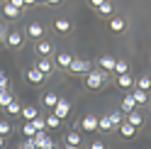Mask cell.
Masks as SVG:
<instances>
[{
	"instance_id": "cell-1",
	"label": "cell",
	"mask_w": 151,
	"mask_h": 149,
	"mask_svg": "<svg viewBox=\"0 0 151 149\" xmlns=\"http://www.w3.org/2000/svg\"><path fill=\"white\" fill-rule=\"evenodd\" d=\"M107 83V71H88L86 73V88H90V90H98V88H102Z\"/></svg>"
},
{
	"instance_id": "cell-2",
	"label": "cell",
	"mask_w": 151,
	"mask_h": 149,
	"mask_svg": "<svg viewBox=\"0 0 151 149\" xmlns=\"http://www.w3.org/2000/svg\"><path fill=\"white\" fill-rule=\"evenodd\" d=\"M90 69H93V64H90L88 59H76V56H73L71 66H68V71L73 73V76H86Z\"/></svg>"
},
{
	"instance_id": "cell-3",
	"label": "cell",
	"mask_w": 151,
	"mask_h": 149,
	"mask_svg": "<svg viewBox=\"0 0 151 149\" xmlns=\"http://www.w3.org/2000/svg\"><path fill=\"white\" fill-rule=\"evenodd\" d=\"M51 110H54V115H56V117L66 120V117L71 115V103H68L66 98H59V100H56V105H54Z\"/></svg>"
},
{
	"instance_id": "cell-4",
	"label": "cell",
	"mask_w": 151,
	"mask_h": 149,
	"mask_svg": "<svg viewBox=\"0 0 151 149\" xmlns=\"http://www.w3.org/2000/svg\"><path fill=\"white\" fill-rule=\"evenodd\" d=\"M24 78H27V83H32V86H39L46 76H44L37 66H29V69H24Z\"/></svg>"
},
{
	"instance_id": "cell-5",
	"label": "cell",
	"mask_w": 151,
	"mask_h": 149,
	"mask_svg": "<svg viewBox=\"0 0 151 149\" xmlns=\"http://www.w3.org/2000/svg\"><path fill=\"white\" fill-rule=\"evenodd\" d=\"M24 37H29V39H42L44 37V25L42 22H29L24 30Z\"/></svg>"
},
{
	"instance_id": "cell-6",
	"label": "cell",
	"mask_w": 151,
	"mask_h": 149,
	"mask_svg": "<svg viewBox=\"0 0 151 149\" xmlns=\"http://www.w3.org/2000/svg\"><path fill=\"white\" fill-rule=\"evenodd\" d=\"M71 61H73V54H68V51H56V56H54V66H59V69H66V71H68Z\"/></svg>"
},
{
	"instance_id": "cell-7",
	"label": "cell",
	"mask_w": 151,
	"mask_h": 149,
	"mask_svg": "<svg viewBox=\"0 0 151 149\" xmlns=\"http://www.w3.org/2000/svg\"><path fill=\"white\" fill-rule=\"evenodd\" d=\"M34 66L39 69V71L44 73V76H51V73H54V69H56V66H54V61H51L49 56H39V61H37Z\"/></svg>"
},
{
	"instance_id": "cell-8",
	"label": "cell",
	"mask_w": 151,
	"mask_h": 149,
	"mask_svg": "<svg viewBox=\"0 0 151 149\" xmlns=\"http://www.w3.org/2000/svg\"><path fill=\"white\" fill-rule=\"evenodd\" d=\"M37 54L39 56H51L54 54V42H46V39H37Z\"/></svg>"
},
{
	"instance_id": "cell-9",
	"label": "cell",
	"mask_w": 151,
	"mask_h": 149,
	"mask_svg": "<svg viewBox=\"0 0 151 149\" xmlns=\"http://www.w3.org/2000/svg\"><path fill=\"white\" fill-rule=\"evenodd\" d=\"M5 42H7L10 49H20L22 42H24V32H10V34L5 37Z\"/></svg>"
},
{
	"instance_id": "cell-10",
	"label": "cell",
	"mask_w": 151,
	"mask_h": 149,
	"mask_svg": "<svg viewBox=\"0 0 151 149\" xmlns=\"http://www.w3.org/2000/svg\"><path fill=\"white\" fill-rule=\"evenodd\" d=\"M32 142H34V147H37V149H39V147H44V144H51L54 139L46 135V129H37L34 137H32Z\"/></svg>"
},
{
	"instance_id": "cell-11",
	"label": "cell",
	"mask_w": 151,
	"mask_h": 149,
	"mask_svg": "<svg viewBox=\"0 0 151 149\" xmlns=\"http://www.w3.org/2000/svg\"><path fill=\"white\" fill-rule=\"evenodd\" d=\"M81 129H86V132H95L98 129V117L95 115H86V117H81Z\"/></svg>"
},
{
	"instance_id": "cell-12",
	"label": "cell",
	"mask_w": 151,
	"mask_h": 149,
	"mask_svg": "<svg viewBox=\"0 0 151 149\" xmlns=\"http://www.w3.org/2000/svg\"><path fill=\"white\" fill-rule=\"evenodd\" d=\"M124 122H129V125H134V127L139 129L141 125H144V115H141L139 110L134 108V110H132V113H127V115H124Z\"/></svg>"
},
{
	"instance_id": "cell-13",
	"label": "cell",
	"mask_w": 151,
	"mask_h": 149,
	"mask_svg": "<svg viewBox=\"0 0 151 149\" xmlns=\"http://www.w3.org/2000/svg\"><path fill=\"white\" fill-rule=\"evenodd\" d=\"M20 15H22V10H20V7L10 5V3H7V0L3 3V17H7V20H17V17H20Z\"/></svg>"
},
{
	"instance_id": "cell-14",
	"label": "cell",
	"mask_w": 151,
	"mask_h": 149,
	"mask_svg": "<svg viewBox=\"0 0 151 149\" xmlns=\"http://www.w3.org/2000/svg\"><path fill=\"white\" fill-rule=\"evenodd\" d=\"M54 30L61 32V34H68L73 30V25H71V20H66V17H59V20H54Z\"/></svg>"
},
{
	"instance_id": "cell-15",
	"label": "cell",
	"mask_w": 151,
	"mask_h": 149,
	"mask_svg": "<svg viewBox=\"0 0 151 149\" xmlns=\"http://www.w3.org/2000/svg\"><path fill=\"white\" fill-rule=\"evenodd\" d=\"M110 30L115 32V34L124 32L127 30V17H112V20H110Z\"/></svg>"
},
{
	"instance_id": "cell-16",
	"label": "cell",
	"mask_w": 151,
	"mask_h": 149,
	"mask_svg": "<svg viewBox=\"0 0 151 149\" xmlns=\"http://www.w3.org/2000/svg\"><path fill=\"white\" fill-rule=\"evenodd\" d=\"M134 108H137V100H134V95H132V93H127V95H124V100H122V108H119V110L127 115V113H132Z\"/></svg>"
},
{
	"instance_id": "cell-17",
	"label": "cell",
	"mask_w": 151,
	"mask_h": 149,
	"mask_svg": "<svg viewBox=\"0 0 151 149\" xmlns=\"http://www.w3.org/2000/svg\"><path fill=\"white\" fill-rule=\"evenodd\" d=\"M117 86H119L122 90H129L132 86H134V78H132L129 73H119V76H117Z\"/></svg>"
},
{
	"instance_id": "cell-18",
	"label": "cell",
	"mask_w": 151,
	"mask_h": 149,
	"mask_svg": "<svg viewBox=\"0 0 151 149\" xmlns=\"http://www.w3.org/2000/svg\"><path fill=\"white\" fill-rule=\"evenodd\" d=\"M56 100H59V95H56L54 90H46L44 95H42V105H44V108H54Z\"/></svg>"
},
{
	"instance_id": "cell-19",
	"label": "cell",
	"mask_w": 151,
	"mask_h": 149,
	"mask_svg": "<svg viewBox=\"0 0 151 149\" xmlns=\"http://www.w3.org/2000/svg\"><path fill=\"white\" fill-rule=\"evenodd\" d=\"M98 129H102V132H112V129H115V125H112L110 115H102V117H98Z\"/></svg>"
},
{
	"instance_id": "cell-20",
	"label": "cell",
	"mask_w": 151,
	"mask_h": 149,
	"mask_svg": "<svg viewBox=\"0 0 151 149\" xmlns=\"http://www.w3.org/2000/svg\"><path fill=\"white\" fill-rule=\"evenodd\" d=\"M117 129H119V135H122V137H127V139H132V137L137 135V127H134V125H129V122H122Z\"/></svg>"
},
{
	"instance_id": "cell-21",
	"label": "cell",
	"mask_w": 151,
	"mask_h": 149,
	"mask_svg": "<svg viewBox=\"0 0 151 149\" xmlns=\"http://www.w3.org/2000/svg\"><path fill=\"white\" fill-rule=\"evenodd\" d=\"M115 61H117V59H112V56H107V54H105V56H100V59H98V64H100V69H102V71H107V73H110L112 69H115Z\"/></svg>"
},
{
	"instance_id": "cell-22",
	"label": "cell",
	"mask_w": 151,
	"mask_h": 149,
	"mask_svg": "<svg viewBox=\"0 0 151 149\" xmlns=\"http://www.w3.org/2000/svg\"><path fill=\"white\" fill-rule=\"evenodd\" d=\"M44 120H46V129H59V127H61V122H63V120H61V117H56L54 113H49Z\"/></svg>"
},
{
	"instance_id": "cell-23",
	"label": "cell",
	"mask_w": 151,
	"mask_h": 149,
	"mask_svg": "<svg viewBox=\"0 0 151 149\" xmlns=\"http://www.w3.org/2000/svg\"><path fill=\"white\" fill-rule=\"evenodd\" d=\"M20 115L24 117V122H29V120H34L39 113H37V108H32V105H24V108L20 110Z\"/></svg>"
},
{
	"instance_id": "cell-24",
	"label": "cell",
	"mask_w": 151,
	"mask_h": 149,
	"mask_svg": "<svg viewBox=\"0 0 151 149\" xmlns=\"http://www.w3.org/2000/svg\"><path fill=\"white\" fill-rule=\"evenodd\" d=\"M134 100H137V105H144V103H149V90H141V88H137L134 93Z\"/></svg>"
},
{
	"instance_id": "cell-25",
	"label": "cell",
	"mask_w": 151,
	"mask_h": 149,
	"mask_svg": "<svg viewBox=\"0 0 151 149\" xmlns=\"http://www.w3.org/2000/svg\"><path fill=\"white\" fill-rule=\"evenodd\" d=\"M110 120H112V125H115V129L124 122V113H122V110H112L110 113Z\"/></svg>"
},
{
	"instance_id": "cell-26",
	"label": "cell",
	"mask_w": 151,
	"mask_h": 149,
	"mask_svg": "<svg viewBox=\"0 0 151 149\" xmlns=\"http://www.w3.org/2000/svg\"><path fill=\"white\" fill-rule=\"evenodd\" d=\"M98 12H100L102 17H110L112 12H115V5H112V3H110V0H105V3H102V5L98 7Z\"/></svg>"
},
{
	"instance_id": "cell-27",
	"label": "cell",
	"mask_w": 151,
	"mask_h": 149,
	"mask_svg": "<svg viewBox=\"0 0 151 149\" xmlns=\"http://www.w3.org/2000/svg\"><path fill=\"white\" fill-rule=\"evenodd\" d=\"M63 142H66V144H76V147H81V142H83V139H81V132H68V135L63 137Z\"/></svg>"
},
{
	"instance_id": "cell-28",
	"label": "cell",
	"mask_w": 151,
	"mask_h": 149,
	"mask_svg": "<svg viewBox=\"0 0 151 149\" xmlns=\"http://www.w3.org/2000/svg\"><path fill=\"white\" fill-rule=\"evenodd\" d=\"M5 110H7V113H10V115H20V110H22V105H20V103H17V100L12 98L10 103L5 105Z\"/></svg>"
},
{
	"instance_id": "cell-29",
	"label": "cell",
	"mask_w": 151,
	"mask_h": 149,
	"mask_svg": "<svg viewBox=\"0 0 151 149\" xmlns=\"http://www.w3.org/2000/svg\"><path fill=\"white\" fill-rule=\"evenodd\" d=\"M112 73H129V64L127 61H115V69H112Z\"/></svg>"
},
{
	"instance_id": "cell-30",
	"label": "cell",
	"mask_w": 151,
	"mask_h": 149,
	"mask_svg": "<svg viewBox=\"0 0 151 149\" xmlns=\"http://www.w3.org/2000/svg\"><path fill=\"white\" fill-rule=\"evenodd\" d=\"M134 86L141 88V90H149V88H151V78H149V76H141V78L134 81Z\"/></svg>"
},
{
	"instance_id": "cell-31",
	"label": "cell",
	"mask_w": 151,
	"mask_h": 149,
	"mask_svg": "<svg viewBox=\"0 0 151 149\" xmlns=\"http://www.w3.org/2000/svg\"><path fill=\"white\" fill-rule=\"evenodd\" d=\"M34 132H37V127H34L32 122H24V125H22V135H24L27 139H32V137H34Z\"/></svg>"
},
{
	"instance_id": "cell-32",
	"label": "cell",
	"mask_w": 151,
	"mask_h": 149,
	"mask_svg": "<svg viewBox=\"0 0 151 149\" xmlns=\"http://www.w3.org/2000/svg\"><path fill=\"white\" fill-rule=\"evenodd\" d=\"M15 95H12V93H10V88H7V90H0V105H7V103H10V100H12Z\"/></svg>"
},
{
	"instance_id": "cell-33",
	"label": "cell",
	"mask_w": 151,
	"mask_h": 149,
	"mask_svg": "<svg viewBox=\"0 0 151 149\" xmlns=\"http://www.w3.org/2000/svg\"><path fill=\"white\" fill-rule=\"evenodd\" d=\"M29 122H32V125H34L37 129H46V120H44L42 115H37L34 120H29Z\"/></svg>"
},
{
	"instance_id": "cell-34",
	"label": "cell",
	"mask_w": 151,
	"mask_h": 149,
	"mask_svg": "<svg viewBox=\"0 0 151 149\" xmlns=\"http://www.w3.org/2000/svg\"><path fill=\"white\" fill-rule=\"evenodd\" d=\"M10 132H12V125L7 122V120H3V122H0V135H3V137H7Z\"/></svg>"
},
{
	"instance_id": "cell-35",
	"label": "cell",
	"mask_w": 151,
	"mask_h": 149,
	"mask_svg": "<svg viewBox=\"0 0 151 149\" xmlns=\"http://www.w3.org/2000/svg\"><path fill=\"white\" fill-rule=\"evenodd\" d=\"M10 88V78H7V73L0 71V90H7Z\"/></svg>"
},
{
	"instance_id": "cell-36",
	"label": "cell",
	"mask_w": 151,
	"mask_h": 149,
	"mask_svg": "<svg viewBox=\"0 0 151 149\" xmlns=\"http://www.w3.org/2000/svg\"><path fill=\"white\" fill-rule=\"evenodd\" d=\"M88 149H107V144H105V142H100V139H95V142H90Z\"/></svg>"
},
{
	"instance_id": "cell-37",
	"label": "cell",
	"mask_w": 151,
	"mask_h": 149,
	"mask_svg": "<svg viewBox=\"0 0 151 149\" xmlns=\"http://www.w3.org/2000/svg\"><path fill=\"white\" fill-rule=\"evenodd\" d=\"M20 149H37V147H34L32 139H27V137H24V142H22V147H20Z\"/></svg>"
},
{
	"instance_id": "cell-38",
	"label": "cell",
	"mask_w": 151,
	"mask_h": 149,
	"mask_svg": "<svg viewBox=\"0 0 151 149\" xmlns=\"http://www.w3.org/2000/svg\"><path fill=\"white\" fill-rule=\"evenodd\" d=\"M10 5H15V7H20V10H24V0H7Z\"/></svg>"
},
{
	"instance_id": "cell-39",
	"label": "cell",
	"mask_w": 151,
	"mask_h": 149,
	"mask_svg": "<svg viewBox=\"0 0 151 149\" xmlns=\"http://www.w3.org/2000/svg\"><path fill=\"white\" fill-rule=\"evenodd\" d=\"M102 3H105V0H90V5H93V7H95V10H98V7H100Z\"/></svg>"
},
{
	"instance_id": "cell-40",
	"label": "cell",
	"mask_w": 151,
	"mask_h": 149,
	"mask_svg": "<svg viewBox=\"0 0 151 149\" xmlns=\"http://www.w3.org/2000/svg\"><path fill=\"white\" fill-rule=\"evenodd\" d=\"M32 5H37V0H24V7H32Z\"/></svg>"
},
{
	"instance_id": "cell-41",
	"label": "cell",
	"mask_w": 151,
	"mask_h": 149,
	"mask_svg": "<svg viewBox=\"0 0 151 149\" xmlns=\"http://www.w3.org/2000/svg\"><path fill=\"white\" fill-rule=\"evenodd\" d=\"M39 149H56V144L51 142V144H44V147H39Z\"/></svg>"
},
{
	"instance_id": "cell-42",
	"label": "cell",
	"mask_w": 151,
	"mask_h": 149,
	"mask_svg": "<svg viewBox=\"0 0 151 149\" xmlns=\"http://www.w3.org/2000/svg\"><path fill=\"white\" fill-rule=\"evenodd\" d=\"M63 149H78V147H76V144H66V142H63Z\"/></svg>"
},
{
	"instance_id": "cell-43",
	"label": "cell",
	"mask_w": 151,
	"mask_h": 149,
	"mask_svg": "<svg viewBox=\"0 0 151 149\" xmlns=\"http://www.w3.org/2000/svg\"><path fill=\"white\" fill-rule=\"evenodd\" d=\"M61 0H46V5H59Z\"/></svg>"
},
{
	"instance_id": "cell-44",
	"label": "cell",
	"mask_w": 151,
	"mask_h": 149,
	"mask_svg": "<svg viewBox=\"0 0 151 149\" xmlns=\"http://www.w3.org/2000/svg\"><path fill=\"white\" fill-rule=\"evenodd\" d=\"M3 144H5V137H3V135H0V149H3Z\"/></svg>"
},
{
	"instance_id": "cell-45",
	"label": "cell",
	"mask_w": 151,
	"mask_h": 149,
	"mask_svg": "<svg viewBox=\"0 0 151 149\" xmlns=\"http://www.w3.org/2000/svg\"><path fill=\"white\" fill-rule=\"evenodd\" d=\"M37 3H46V0H37Z\"/></svg>"
},
{
	"instance_id": "cell-46",
	"label": "cell",
	"mask_w": 151,
	"mask_h": 149,
	"mask_svg": "<svg viewBox=\"0 0 151 149\" xmlns=\"http://www.w3.org/2000/svg\"><path fill=\"white\" fill-rule=\"evenodd\" d=\"M0 3H5V0H0Z\"/></svg>"
}]
</instances>
